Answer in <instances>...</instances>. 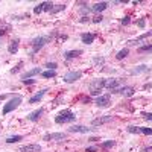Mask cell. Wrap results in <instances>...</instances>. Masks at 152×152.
Wrapping results in <instances>:
<instances>
[{
	"mask_svg": "<svg viewBox=\"0 0 152 152\" xmlns=\"http://www.w3.org/2000/svg\"><path fill=\"white\" fill-rule=\"evenodd\" d=\"M87 21H88V17H82L81 18V23H87Z\"/></svg>",
	"mask_w": 152,
	"mask_h": 152,
	"instance_id": "60d3db41",
	"label": "cell"
},
{
	"mask_svg": "<svg viewBox=\"0 0 152 152\" xmlns=\"http://www.w3.org/2000/svg\"><path fill=\"white\" fill-rule=\"evenodd\" d=\"M113 120V116H104V117H99V119H94L91 122L93 126H99V125H104V123H108Z\"/></svg>",
	"mask_w": 152,
	"mask_h": 152,
	"instance_id": "9a60e30c",
	"label": "cell"
},
{
	"mask_svg": "<svg viewBox=\"0 0 152 152\" xmlns=\"http://www.w3.org/2000/svg\"><path fill=\"white\" fill-rule=\"evenodd\" d=\"M76 119V116H75V113L70 110V108H67V110H62L58 116L55 117V122L58 123V125H62V123H69V122H73Z\"/></svg>",
	"mask_w": 152,
	"mask_h": 152,
	"instance_id": "6da1fadb",
	"label": "cell"
},
{
	"mask_svg": "<svg viewBox=\"0 0 152 152\" xmlns=\"http://www.w3.org/2000/svg\"><path fill=\"white\" fill-rule=\"evenodd\" d=\"M81 40H82L84 44H91V43L94 41V34H91V32H84V34L81 35Z\"/></svg>",
	"mask_w": 152,
	"mask_h": 152,
	"instance_id": "5bb4252c",
	"label": "cell"
},
{
	"mask_svg": "<svg viewBox=\"0 0 152 152\" xmlns=\"http://www.w3.org/2000/svg\"><path fill=\"white\" fill-rule=\"evenodd\" d=\"M20 152H41L40 145H26L20 149Z\"/></svg>",
	"mask_w": 152,
	"mask_h": 152,
	"instance_id": "4fadbf2b",
	"label": "cell"
},
{
	"mask_svg": "<svg viewBox=\"0 0 152 152\" xmlns=\"http://www.w3.org/2000/svg\"><path fill=\"white\" fill-rule=\"evenodd\" d=\"M52 9H53L52 2H41L40 5H37V6L34 8V12H35V14H41L43 11H49V12H52Z\"/></svg>",
	"mask_w": 152,
	"mask_h": 152,
	"instance_id": "ba28073f",
	"label": "cell"
},
{
	"mask_svg": "<svg viewBox=\"0 0 152 152\" xmlns=\"http://www.w3.org/2000/svg\"><path fill=\"white\" fill-rule=\"evenodd\" d=\"M38 73H41V67L31 69L28 73H24V75H23V79H29V78H32V76H35V75H38Z\"/></svg>",
	"mask_w": 152,
	"mask_h": 152,
	"instance_id": "ffe728a7",
	"label": "cell"
},
{
	"mask_svg": "<svg viewBox=\"0 0 152 152\" xmlns=\"http://www.w3.org/2000/svg\"><path fill=\"white\" fill-rule=\"evenodd\" d=\"M5 32H6V31H3V29H0V37H2V35H3Z\"/></svg>",
	"mask_w": 152,
	"mask_h": 152,
	"instance_id": "7bdbcfd3",
	"label": "cell"
},
{
	"mask_svg": "<svg viewBox=\"0 0 152 152\" xmlns=\"http://www.w3.org/2000/svg\"><path fill=\"white\" fill-rule=\"evenodd\" d=\"M43 113H44V110L43 108H38V110H35V111H32L29 116H28V119L31 120V122H37L38 119H40L41 116H43Z\"/></svg>",
	"mask_w": 152,
	"mask_h": 152,
	"instance_id": "7c38bea8",
	"label": "cell"
},
{
	"mask_svg": "<svg viewBox=\"0 0 152 152\" xmlns=\"http://www.w3.org/2000/svg\"><path fill=\"white\" fill-rule=\"evenodd\" d=\"M8 97V94H0V100H3V99H6Z\"/></svg>",
	"mask_w": 152,
	"mask_h": 152,
	"instance_id": "b9f144b4",
	"label": "cell"
},
{
	"mask_svg": "<svg viewBox=\"0 0 152 152\" xmlns=\"http://www.w3.org/2000/svg\"><path fill=\"white\" fill-rule=\"evenodd\" d=\"M93 62H94L96 66H102L104 62H105V59H104V58H94V59H93Z\"/></svg>",
	"mask_w": 152,
	"mask_h": 152,
	"instance_id": "d6a6232c",
	"label": "cell"
},
{
	"mask_svg": "<svg viewBox=\"0 0 152 152\" xmlns=\"http://www.w3.org/2000/svg\"><path fill=\"white\" fill-rule=\"evenodd\" d=\"M129 21H131V17H129V15H125V17L120 20V23L123 24V26H125V24H129Z\"/></svg>",
	"mask_w": 152,
	"mask_h": 152,
	"instance_id": "4dcf8cb0",
	"label": "cell"
},
{
	"mask_svg": "<svg viewBox=\"0 0 152 152\" xmlns=\"http://www.w3.org/2000/svg\"><path fill=\"white\" fill-rule=\"evenodd\" d=\"M126 131L129 134H140V126H128Z\"/></svg>",
	"mask_w": 152,
	"mask_h": 152,
	"instance_id": "484cf974",
	"label": "cell"
},
{
	"mask_svg": "<svg viewBox=\"0 0 152 152\" xmlns=\"http://www.w3.org/2000/svg\"><path fill=\"white\" fill-rule=\"evenodd\" d=\"M111 93L113 94H122V96L129 97V96H134L135 90H134L132 87H122V88H116V90H113Z\"/></svg>",
	"mask_w": 152,
	"mask_h": 152,
	"instance_id": "52a82bcc",
	"label": "cell"
},
{
	"mask_svg": "<svg viewBox=\"0 0 152 152\" xmlns=\"http://www.w3.org/2000/svg\"><path fill=\"white\" fill-rule=\"evenodd\" d=\"M138 52H140V53H143V52H152V44L140 46V47H138Z\"/></svg>",
	"mask_w": 152,
	"mask_h": 152,
	"instance_id": "4316f807",
	"label": "cell"
},
{
	"mask_svg": "<svg viewBox=\"0 0 152 152\" xmlns=\"http://www.w3.org/2000/svg\"><path fill=\"white\" fill-rule=\"evenodd\" d=\"M119 85H120V79H110V81H107L105 88L113 91V90H116V88H119Z\"/></svg>",
	"mask_w": 152,
	"mask_h": 152,
	"instance_id": "e0dca14e",
	"label": "cell"
},
{
	"mask_svg": "<svg viewBox=\"0 0 152 152\" xmlns=\"http://www.w3.org/2000/svg\"><path fill=\"white\" fill-rule=\"evenodd\" d=\"M41 75H43V78L50 79V78H55V76H56V72H55V70H46V72H43Z\"/></svg>",
	"mask_w": 152,
	"mask_h": 152,
	"instance_id": "603a6c76",
	"label": "cell"
},
{
	"mask_svg": "<svg viewBox=\"0 0 152 152\" xmlns=\"http://www.w3.org/2000/svg\"><path fill=\"white\" fill-rule=\"evenodd\" d=\"M21 140V135H11V137H8L6 138V143H17V142H20Z\"/></svg>",
	"mask_w": 152,
	"mask_h": 152,
	"instance_id": "d4e9b609",
	"label": "cell"
},
{
	"mask_svg": "<svg viewBox=\"0 0 152 152\" xmlns=\"http://www.w3.org/2000/svg\"><path fill=\"white\" fill-rule=\"evenodd\" d=\"M107 8H108V3H107V2H100V3L93 5V11H94V12H102V11H105Z\"/></svg>",
	"mask_w": 152,
	"mask_h": 152,
	"instance_id": "44dd1931",
	"label": "cell"
},
{
	"mask_svg": "<svg viewBox=\"0 0 152 152\" xmlns=\"http://www.w3.org/2000/svg\"><path fill=\"white\" fill-rule=\"evenodd\" d=\"M107 79H94L90 82V93L91 96H100V91L105 88Z\"/></svg>",
	"mask_w": 152,
	"mask_h": 152,
	"instance_id": "7a4b0ae2",
	"label": "cell"
},
{
	"mask_svg": "<svg viewBox=\"0 0 152 152\" xmlns=\"http://www.w3.org/2000/svg\"><path fill=\"white\" fill-rule=\"evenodd\" d=\"M46 43H49V38H47V37H37V38H34L32 43H31V46H32V53H37L41 47L46 46Z\"/></svg>",
	"mask_w": 152,
	"mask_h": 152,
	"instance_id": "277c9868",
	"label": "cell"
},
{
	"mask_svg": "<svg viewBox=\"0 0 152 152\" xmlns=\"http://www.w3.org/2000/svg\"><path fill=\"white\" fill-rule=\"evenodd\" d=\"M140 134H145V135H152V128H145V126H140Z\"/></svg>",
	"mask_w": 152,
	"mask_h": 152,
	"instance_id": "f546056e",
	"label": "cell"
},
{
	"mask_svg": "<svg viewBox=\"0 0 152 152\" xmlns=\"http://www.w3.org/2000/svg\"><path fill=\"white\" fill-rule=\"evenodd\" d=\"M102 20H104V17H102V15H97V17H94V18H93V23H100Z\"/></svg>",
	"mask_w": 152,
	"mask_h": 152,
	"instance_id": "8d00e7d4",
	"label": "cell"
},
{
	"mask_svg": "<svg viewBox=\"0 0 152 152\" xmlns=\"http://www.w3.org/2000/svg\"><path fill=\"white\" fill-rule=\"evenodd\" d=\"M142 117H143L145 120H149V122H152V113H143V114H142Z\"/></svg>",
	"mask_w": 152,
	"mask_h": 152,
	"instance_id": "1f68e13d",
	"label": "cell"
},
{
	"mask_svg": "<svg viewBox=\"0 0 152 152\" xmlns=\"http://www.w3.org/2000/svg\"><path fill=\"white\" fill-rule=\"evenodd\" d=\"M81 53H82V50H67V52H64V58L66 59H75Z\"/></svg>",
	"mask_w": 152,
	"mask_h": 152,
	"instance_id": "ac0fdd59",
	"label": "cell"
},
{
	"mask_svg": "<svg viewBox=\"0 0 152 152\" xmlns=\"http://www.w3.org/2000/svg\"><path fill=\"white\" fill-rule=\"evenodd\" d=\"M149 37H152V31H149V32H145V34H142L140 37H137L135 40L129 41V44H137V43H140V41L146 40V38H149Z\"/></svg>",
	"mask_w": 152,
	"mask_h": 152,
	"instance_id": "d6986e66",
	"label": "cell"
},
{
	"mask_svg": "<svg viewBox=\"0 0 152 152\" xmlns=\"http://www.w3.org/2000/svg\"><path fill=\"white\" fill-rule=\"evenodd\" d=\"M110 102H111V96H110V94L99 96V97L96 99V105H97V107H100V108L108 107V105H110Z\"/></svg>",
	"mask_w": 152,
	"mask_h": 152,
	"instance_id": "9c48e42d",
	"label": "cell"
},
{
	"mask_svg": "<svg viewBox=\"0 0 152 152\" xmlns=\"http://www.w3.org/2000/svg\"><path fill=\"white\" fill-rule=\"evenodd\" d=\"M145 24H146V20H145V18L138 20V28H145Z\"/></svg>",
	"mask_w": 152,
	"mask_h": 152,
	"instance_id": "d590c367",
	"label": "cell"
},
{
	"mask_svg": "<svg viewBox=\"0 0 152 152\" xmlns=\"http://www.w3.org/2000/svg\"><path fill=\"white\" fill-rule=\"evenodd\" d=\"M23 81V84H26V85H31V84H35L37 81L35 79H21Z\"/></svg>",
	"mask_w": 152,
	"mask_h": 152,
	"instance_id": "e575fe53",
	"label": "cell"
},
{
	"mask_svg": "<svg viewBox=\"0 0 152 152\" xmlns=\"http://www.w3.org/2000/svg\"><path fill=\"white\" fill-rule=\"evenodd\" d=\"M97 151V148L96 146H90V148H87V151L85 152H96Z\"/></svg>",
	"mask_w": 152,
	"mask_h": 152,
	"instance_id": "f35d334b",
	"label": "cell"
},
{
	"mask_svg": "<svg viewBox=\"0 0 152 152\" xmlns=\"http://www.w3.org/2000/svg\"><path fill=\"white\" fill-rule=\"evenodd\" d=\"M70 132H79V134H90L91 132V128H87L84 125H75L72 128H69Z\"/></svg>",
	"mask_w": 152,
	"mask_h": 152,
	"instance_id": "30bf717a",
	"label": "cell"
},
{
	"mask_svg": "<svg viewBox=\"0 0 152 152\" xmlns=\"http://www.w3.org/2000/svg\"><path fill=\"white\" fill-rule=\"evenodd\" d=\"M66 9V5H53V9H52V14H56V12H61Z\"/></svg>",
	"mask_w": 152,
	"mask_h": 152,
	"instance_id": "f1b7e54d",
	"label": "cell"
},
{
	"mask_svg": "<svg viewBox=\"0 0 152 152\" xmlns=\"http://www.w3.org/2000/svg\"><path fill=\"white\" fill-rule=\"evenodd\" d=\"M81 78H82V72H76V70H73V72H69V73L64 75V82L72 84V82H76V81L81 79Z\"/></svg>",
	"mask_w": 152,
	"mask_h": 152,
	"instance_id": "8992f818",
	"label": "cell"
},
{
	"mask_svg": "<svg viewBox=\"0 0 152 152\" xmlns=\"http://www.w3.org/2000/svg\"><path fill=\"white\" fill-rule=\"evenodd\" d=\"M148 70H149L148 66H138V67H135V69L131 70V75H140V73H145Z\"/></svg>",
	"mask_w": 152,
	"mask_h": 152,
	"instance_id": "7402d4cb",
	"label": "cell"
},
{
	"mask_svg": "<svg viewBox=\"0 0 152 152\" xmlns=\"http://www.w3.org/2000/svg\"><path fill=\"white\" fill-rule=\"evenodd\" d=\"M128 53H129V49H122L120 52L116 55V58H117V59H123V58L128 56Z\"/></svg>",
	"mask_w": 152,
	"mask_h": 152,
	"instance_id": "cb8c5ba5",
	"label": "cell"
},
{
	"mask_svg": "<svg viewBox=\"0 0 152 152\" xmlns=\"http://www.w3.org/2000/svg\"><path fill=\"white\" fill-rule=\"evenodd\" d=\"M18 44H20V40H12L8 46V52L11 55H15L17 53V50H18Z\"/></svg>",
	"mask_w": 152,
	"mask_h": 152,
	"instance_id": "2e32d148",
	"label": "cell"
},
{
	"mask_svg": "<svg viewBox=\"0 0 152 152\" xmlns=\"http://www.w3.org/2000/svg\"><path fill=\"white\" fill-rule=\"evenodd\" d=\"M21 100H23V97L20 96V94H17V96H14V97H12L11 100H9V102L8 104H5V107H3V116H6V114H9L11 111H14L20 104H21Z\"/></svg>",
	"mask_w": 152,
	"mask_h": 152,
	"instance_id": "3957f363",
	"label": "cell"
},
{
	"mask_svg": "<svg viewBox=\"0 0 152 152\" xmlns=\"http://www.w3.org/2000/svg\"><path fill=\"white\" fill-rule=\"evenodd\" d=\"M114 145H116V142H114V140H107V142H104L100 146H102L104 149H110V148H113Z\"/></svg>",
	"mask_w": 152,
	"mask_h": 152,
	"instance_id": "83f0119b",
	"label": "cell"
},
{
	"mask_svg": "<svg viewBox=\"0 0 152 152\" xmlns=\"http://www.w3.org/2000/svg\"><path fill=\"white\" fill-rule=\"evenodd\" d=\"M47 91H49L47 88H44V90H40V91H38L37 94H34V96L29 99V104H37V102H40V100L43 99V96H44Z\"/></svg>",
	"mask_w": 152,
	"mask_h": 152,
	"instance_id": "8fae6325",
	"label": "cell"
},
{
	"mask_svg": "<svg viewBox=\"0 0 152 152\" xmlns=\"http://www.w3.org/2000/svg\"><path fill=\"white\" fill-rule=\"evenodd\" d=\"M46 67H47L49 70H55V69H56V62H47Z\"/></svg>",
	"mask_w": 152,
	"mask_h": 152,
	"instance_id": "836d02e7",
	"label": "cell"
},
{
	"mask_svg": "<svg viewBox=\"0 0 152 152\" xmlns=\"http://www.w3.org/2000/svg\"><path fill=\"white\" fill-rule=\"evenodd\" d=\"M20 67H21V62H18V64H17V67H14V69L11 70V73H17V72L20 70Z\"/></svg>",
	"mask_w": 152,
	"mask_h": 152,
	"instance_id": "74e56055",
	"label": "cell"
},
{
	"mask_svg": "<svg viewBox=\"0 0 152 152\" xmlns=\"http://www.w3.org/2000/svg\"><path fill=\"white\" fill-rule=\"evenodd\" d=\"M143 88H145V90H149V88H152V82H151V84H145Z\"/></svg>",
	"mask_w": 152,
	"mask_h": 152,
	"instance_id": "ab89813d",
	"label": "cell"
},
{
	"mask_svg": "<svg viewBox=\"0 0 152 152\" xmlns=\"http://www.w3.org/2000/svg\"><path fill=\"white\" fill-rule=\"evenodd\" d=\"M66 134L64 132H49L43 137V140L46 142H61V140H66Z\"/></svg>",
	"mask_w": 152,
	"mask_h": 152,
	"instance_id": "5b68a950",
	"label": "cell"
}]
</instances>
